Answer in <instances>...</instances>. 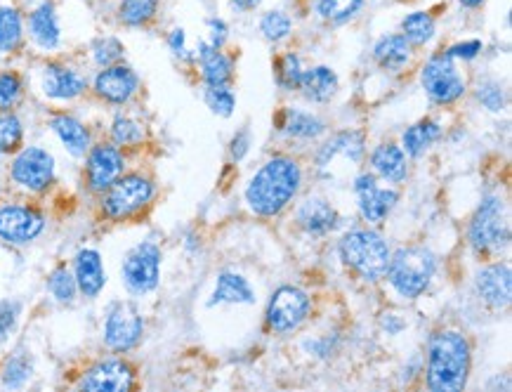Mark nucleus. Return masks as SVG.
<instances>
[{"instance_id":"nucleus-1","label":"nucleus","mask_w":512,"mask_h":392,"mask_svg":"<svg viewBox=\"0 0 512 392\" xmlns=\"http://www.w3.org/2000/svg\"><path fill=\"white\" fill-rule=\"evenodd\" d=\"M303 187V168L291 156H274L262 163L246 187V204L260 218L284 213Z\"/></svg>"},{"instance_id":"nucleus-2","label":"nucleus","mask_w":512,"mask_h":392,"mask_svg":"<svg viewBox=\"0 0 512 392\" xmlns=\"http://www.w3.org/2000/svg\"><path fill=\"white\" fill-rule=\"evenodd\" d=\"M425 385L432 392H458L468 385L472 369V348L468 336L454 329L432 333L428 341Z\"/></svg>"},{"instance_id":"nucleus-3","label":"nucleus","mask_w":512,"mask_h":392,"mask_svg":"<svg viewBox=\"0 0 512 392\" xmlns=\"http://www.w3.org/2000/svg\"><path fill=\"white\" fill-rule=\"evenodd\" d=\"M437 274V256L425 246H402L390 256L385 277L404 300H416L430 289Z\"/></svg>"},{"instance_id":"nucleus-4","label":"nucleus","mask_w":512,"mask_h":392,"mask_svg":"<svg viewBox=\"0 0 512 392\" xmlns=\"http://www.w3.org/2000/svg\"><path fill=\"white\" fill-rule=\"evenodd\" d=\"M340 260L350 267L364 282H380L385 277L387 263H390V244H387L383 234L369 227H357L343 234L338 244Z\"/></svg>"},{"instance_id":"nucleus-5","label":"nucleus","mask_w":512,"mask_h":392,"mask_svg":"<svg viewBox=\"0 0 512 392\" xmlns=\"http://www.w3.org/2000/svg\"><path fill=\"white\" fill-rule=\"evenodd\" d=\"M156 199V182L144 173H123L100 194V211L109 222L135 218Z\"/></svg>"},{"instance_id":"nucleus-6","label":"nucleus","mask_w":512,"mask_h":392,"mask_svg":"<svg viewBox=\"0 0 512 392\" xmlns=\"http://www.w3.org/2000/svg\"><path fill=\"white\" fill-rule=\"evenodd\" d=\"M144 329H147V322L135 300H114L104 310L102 343L114 355L133 352L142 343Z\"/></svg>"},{"instance_id":"nucleus-7","label":"nucleus","mask_w":512,"mask_h":392,"mask_svg":"<svg viewBox=\"0 0 512 392\" xmlns=\"http://www.w3.org/2000/svg\"><path fill=\"white\" fill-rule=\"evenodd\" d=\"M163 251L152 239H144L128 248L121 260V284L133 298H144L154 293L161 284Z\"/></svg>"},{"instance_id":"nucleus-8","label":"nucleus","mask_w":512,"mask_h":392,"mask_svg":"<svg viewBox=\"0 0 512 392\" xmlns=\"http://www.w3.org/2000/svg\"><path fill=\"white\" fill-rule=\"evenodd\" d=\"M468 241L477 253H498L508 246L510 225L503 196L487 194L468 225Z\"/></svg>"},{"instance_id":"nucleus-9","label":"nucleus","mask_w":512,"mask_h":392,"mask_svg":"<svg viewBox=\"0 0 512 392\" xmlns=\"http://www.w3.org/2000/svg\"><path fill=\"white\" fill-rule=\"evenodd\" d=\"M10 182L22 192L45 194L57 182V161L41 145L22 147L10 161Z\"/></svg>"},{"instance_id":"nucleus-10","label":"nucleus","mask_w":512,"mask_h":392,"mask_svg":"<svg viewBox=\"0 0 512 392\" xmlns=\"http://www.w3.org/2000/svg\"><path fill=\"white\" fill-rule=\"evenodd\" d=\"M420 83H423V90L430 97V102L439 104V107L456 104L468 93V83L458 71L456 60H451L446 52H437L425 62L423 71H420Z\"/></svg>"},{"instance_id":"nucleus-11","label":"nucleus","mask_w":512,"mask_h":392,"mask_svg":"<svg viewBox=\"0 0 512 392\" xmlns=\"http://www.w3.org/2000/svg\"><path fill=\"white\" fill-rule=\"evenodd\" d=\"M312 310V298L307 296V291L300 286L284 284L269 296L267 310H265V322L267 329L279 336L298 331L305 324V319L310 317Z\"/></svg>"},{"instance_id":"nucleus-12","label":"nucleus","mask_w":512,"mask_h":392,"mask_svg":"<svg viewBox=\"0 0 512 392\" xmlns=\"http://www.w3.org/2000/svg\"><path fill=\"white\" fill-rule=\"evenodd\" d=\"M48 218L41 208L26 201H3L0 204V241L8 246H29L43 237Z\"/></svg>"},{"instance_id":"nucleus-13","label":"nucleus","mask_w":512,"mask_h":392,"mask_svg":"<svg viewBox=\"0 0 512 392\" xmlns=\"http://www.w3.org/2000/svg\"><path fill=\"white\" fill-rule=\"evenodd\" d=\"M128 171L126 152L114 142H93L88 154L83 156V182L90 194L100 196Z\"/></svg>"},{"instance_id":"nucleus-14","label":"nucleus","mask_w":512,"mask_h":392,"mask_svg":"<svg viewBox=\"0 0 512 392\" xmlns=\"http://www.w3.org/2000/svg\"><path fill=\"white\" fill-rule=\"evenodd\" d=\"M137 383V371L133 364L123 355H114L97 359L90 364L78 378L76 388L88 392H128L133 390Z\"/></svg>"},{"instance_id":"nucleus-15","label":"nucleus","mask_w":512,"mask_h":392,"mask_svg":"<svg viewBox=\"0 0 512 392\" xmlns=\"http://www.w3.org/2000/svg\"><path fill=\"white\" fill-rule=\"evenodd\" d=\"M142 88L140 74L126 62H116L111 67L97 71L90 81V90L97 100L109 104V107H126L137 97Z\"/></svg>"},{"instance_id":"nucleus-16","label":"nucleus","mask_w":512,"mask_h":392,"mask_svg":"<svg viewBox=\"0 0 512 392\" xmlns=\"http://www.w3.org/2000/svg\"><path fill=\"white\" fill-rule=\"evenodd\" d=\"M354 196L361 220L369 225H383L399 204V192L395 187H380L373 173H359L354 178Z\"/></svg>"},{"instance_id":"nucleus-17","label":"nucleus","mask_w":512,"mask_h":392,"mask_svg":"<svg viewBox=\"0 0 512 392\" xmlns=\"http://www.w3.org/2000/svg\"><path fill=\"white\" fill-rule=\"evenodd\" d=\"M90 81L83 71L64 62H48L41 71V90L52 102H74L85 95Z\"/></svg>"},{"instance_id":"nucleus-18","label":"nucleus","mask_w":512,"mask_h":392,"mask_svg":"<svg viewBox=\"0 0 512 392\" xmlns=\"http://www.w3.org/2000/svg\"><path fill=\"white\" fill-rule=\"evenodd\" d=\"M71 272H74L78 293L83 298L95 300L102 296L104 286H107V267H104V258L97 248H78L71 258Z\"/></svg>"},{"instance_id":"nucleus-19","label":"nucleus","mask_w":512,"mask_h":392,"mask_svg":"<svg viewBox=\"0 0 512 392\" xmlns=\"http://www.w3.org/2000/svg\"><path fill=\"white\" fill-rule=\"evenodd\" d=\"M26 36L43 52H55L62 45V22L52 0H41L29 17H24Z\"/></svg>"},{"instance_id":"nucleus-20","label":"nucleus","mask_w":512,"mask_h":392,"mask_svg":"<svg viewBox=\"0 0 512 392\" xmlns=\"http://www.w3.org/2000/svg\"><path fill=\"white\" fill-rule=\"evenodd\" d=\"M475 291L484 305L491 310H503L510 305L512 296V272L508 263H491L484 265L475 274Z\"/></svg>"},{"instance_id":"nucleus-21","label":"nucleus","mask_w":512,"mask_h":392,"mask_svg":"<svg viewBox=\"0 0 512 392\" xmlns=\"http://www.w3.org/2000/svg\"><path fill=\"white\" fill-rule=\"evenodd\" d=\"M366 154V142L364 135L359 130H340L333 137H328L317 149V156H314V163H317V171L324 175L326 171H331V166L338 159H343L347 163H359Z\"/></svg>"},{"instance_id":"nucleus-22","label":"nucleus","mask_w":512,"mask_h":392,"mask_svg":"<svg viewBox=\"0 0 512 392\" xmlns=\"http://www.w3.org/2000/svg\"><path fill=\"white\" fill-rule=\"evenodd\" d=\"M48 128L59 140V145L67 149V154L74 156V159H83L88 149L93 147L90 128L76 114H69V111H55L48 119Z\"/></svg>"},{"instance_id":"nucleus-23","label":"nucleus","mask_w":512,"mask_h":392,"mask_svg":"<svg viewBox=\"0 0 512 392\" xmlns=\"http://www.w3.org/2000/svg\"><path fill=\"white\" fill-rule=\"evenodd\" d=\"M295 218H298L300 230L310 234V237H326V234L336 232L340 227V213L336 211V206L331 201L321 199V196L305 199Z\"/></svg>"},{"instance_id":"nucleus-24","label":"nucleus","mask_w":512,"mask_h":392,"mask_svg":"<svg viewBox=\"0 0 512 392\" xmlns=\"http://www.w3.org/2000/svg\"><path fill=\"white\" fill-rule=\"evenodd\" d=\"M369 161L373 175L390 185H399L409 178V156L404 154L402 145H395V142H380L371 152Z\"/></svg>"},{"instance_id":"nucleus-25","label":"nucleus","mask_w":512,"mask_h":392,"mask_svg":"<svg viewBox=\"0 0 512 392\" xmlns=\"http://www.w3.org/2000/svg\"><path fill=\"white\" fill-rule=\"evenodd\" d=\"M215 305H255V289L244 274L225 270L215 279V289L210 293L208 307Z\"/></svg>"},{"instance_id":"nucleus-26","label":"nucleus","mask_w":512,"mask_h":392,"mask_svg":"<svg viewBox=\"0 0 512 392\" xmlns=\"http://www.w3.org/2000/svg\"><path fill=\"white\" fill-rule=\"evenodd\" d=\"M196 62H199L201 78L206 86H229V81L234 78V62L222 52V48H215L208 41L199 43Z\"/></svg>"},{"instance_id":"nucleus-27","label":"nucleus","mask_w":512,"mask_h":392,"mask_svg":"<svg viewBox=\"0 0 512 392\" xmlns=\"http://www.w3.org/2000/svg\"><path fill=\"white\" fill-rule=\"evenodd\" d=\"M340 88V81H338V74L333 71L331 67H324V64H319V67H310L305 69L303 74V81H300V93L307 102H314V104H324V102H331L333 97H336Z\"/></svg>"},{"instance_id":"nucleus-28","label":"nucleus","mask_w":512,"mask_h":392,"mask_svg":"<svg viewBox=\"0 0 512 392\" xmlns=\"http://www.w3.org/2000/svg\"><path fill=\"white\" fill-rule=\"evenodd\" d=\"M279 130L291 140H300V142H314L319 140L321 135H326V123L324 119H319L317 114L312 111H303V109H286L284 116H281Z\"/></svg>"},{"instance_id":"nucleus-29","label":"nucleus","mask_w":512,"mask_h":392,"mask_svg":"<svg viewBox=\"0 0 512 392\" xmlns=\"http://www.w3.org/2000/svg\"><path fill=\"white\" fill-rule=\"evenodd\" d=\"M34 371V355L26 348H17L3 359V364H0V388L22 390L29 385L31 378H34Z\"/></svg>"},{"instance_id":"nucleus-30","label":"nucleus","mask_w":512,"mask_h":392,"mask_svg":"<svg viewBox=\"0 0 512 392\" xmlns=\"http://www.w3.org/2000/svg\"><path fill=\"white\" fill-rule=\"evenodd\" d=\"M26 26L22 10L0 3V55H15L24 48Z\"/></svg>"},{"instance_id":"nucleus-31","label":"nucleus","mask_w":512,"mask_h":392,"mask_svg":"<svg viewBox=\"0 0 512 392\" xmlns=\"http://www.w3.org/2000/svg\"><path fill=\"white\" fill-rule=\"evenodd\" d=\"M442 137V126L435 119H420L404 130L402 149L409 159H420Z\"/></svg>"},{"instance_id":"nucleus-32","label":"nucleus","mask_w":512,"mask_h":392,"mask_svg":"<svg viewBox=\"0 0 512 392\" xmlns=\"http://www.w3.org/2000/svg\"><path fill=\"white\" fill-rule=\"evenodd\" d=\"M413 45L406 41L402 34H390L383 36L373 48V60L380 69L385 71H399L404 69L411 60Z\"/></svg>"},{"instance_id":"nucleus-33","label":"nucleus","mask_w":512,"mask_h":392,"mask_svg":"<svg viewBox=\"0 0 512 392\" xmlns=\"http://www.w3.org/2000/svg\"><path fill=\"white\" fill-rule=\"evenodd\" d=\"M147 140V128L140 119L130 114H116L109 123V142H114L116 147H121L123 152L126 149L140 147L142 142Z\"/></svg>"},{"instance_id":"nucleus-34","label":"nucleus","mask_w":512,"mask_h":392,"mask_svg":"<svg viewBox=\"0 0 512 392\" xmlns=\"http://www.w3.org/2000/svg\"><path fill=\"white\" fill-rule=\"evenodd\" d=\"M45 289H48L50 298L55 300L57 305H74L76 298L81 296L78 293L74 272H71V265L59 263L50 270L48 279H45Z\"/></svg>"},{"instance_id":"nucleus-35","label":"nucleus","mask_w":512,"mask_h":392,"mask_svg":"<svg viewBox=\"0 0 512 392\" xmlns=\"http://www.w3.org/2000/svg\"><path fill=\"white\" fill-rule=\"evenodd\" d=\"M161 0H121L118 3V22L128 29H142L159 15Z\"/></svg>"},{"instance_id":"nucleus-36","label":"nucleus","mask_w":512,"mask_h":392,"mask_svg":"<svg viewBox=\"0 0 512 392\" xmlns=\"http://www.w3.org/2000/svg\"><path fill=\"white\" fill-rule=\"evenodd\" d=\"M24 121L15 111H3L0 114V159L3 156H15L24 147Z\"/></svg>"},{"instance_id":"nucleus-37","label":"nucleus","mask_w":512,"mask_h":392,"mask_svg":"<svg viewBox=\"0 0 512 392\" xmlns=\"http://www.w3.org/2000/svg\"><path fill=\"white\" fill-rule=\"evenodd\" d=\"M437 34V24L428 12H411L402 22V36L411 45H428Z\"/></svg>"},{"instance_id":"nucleus-38","label":"nucleus","mask_w":512,"mask_h":392,"mask_svg":"<svg viewBox=\"0 0 512 392\" xmlns=\"http://www.w3.org/2000/svg\"><path fill=\"white\" fill-rule=\"evenodd\" d=\"M364 8V0H314V10L328 24H345Z\"/></svg>"},{"instance_id":"nucleus-39","label":"nucleus","mask_w":512,"mask_h":392,"mask_svg":"<svg viewBox=\"0 0 512 392\" xmlns=\"http://www.w3.org/2000/svg\"><path fill=\"white\" fill-rule=\"evenodd\" d=\"M126 57V45H123L121 38L116 36H97L93 43H90V60L97 69L111 67V64L123 62Z\"/></svg>"},{"instance_id":"nucleus-40","label":"nucleus","mask_w":512,"mask_h":392,"mask_svg":"<svg viewBox=\"0 0 512 392\" xmlns=\"http://www.w3.org/2000/svg\"><path fill=\"white\" fill-rule=\"evenodd\" d=\"M24 76L15 69L0 71V114L15 111L24 97Z\"/></svg>"},{"instance_id":"nucleus-41","label":"nucleus","mask_w":512,"mask_h":392,"mask_svg":"<svg viewBox=\"0 0 512 392\" xmlns=\"http://www.w3.org/2000/svg\"><path fill=\"white\" fill-rule=\"evenodd\" d=\"M291 31H293L291 17H288L286 12H281V10L265 12V15H262V19H260V34L265 36L269 43L286 41V38L291 36Z\"/></svg>"},{"instance_id":"nucleus-42","label":"nucleus","mask_w":512,"mask_h":392,"mask_svg":"<svg viewBox=\"0 0 512 392\" xmlns=\"http://www.w3.org/2000/svg\"><path fill=\"white\" fill-rule=\"evenodd\" d=\"M303 74H305V67H303V60H300L295 52H288L279 60V67H277V81L279 86L284 90H298L300 88V81H303Z\"/></svg>"},{"instance_id":"nucleus-43","label":"nucleus","mask_w":512,"mask_h":392,"mask_svg":"<svg viewBox=\"0 0 512 392\" xmlns=\"http://www.w3.org/2000/svg\"><path fill=\"white\" fill-rule=\"evenodd\" d=\"M203 100H206L208 109L213 111L215 116H222V119H229L236 109V95L229 86H206Z\"/></svg>"},{"instance_id":"nucleus-44","label":"nucleus","mask_w":512,"mask_h":392,"mask_svg":"<svg viewBox=\"0 0 512 392\" xmlns=\"http://www.w3.org/2000/svg\"><path fill=\"white\" fill-rule=\"evenodd\" d=\"M24 305L19 300H0V348L10 341L22 319Z\"/></svg>"},{"instance_id":"nucleus-45","label":"nucleus","mask_w":512,"mask_h":392,"mask_svg":"<svg viewBox=\"0 0 512 392\" xmlns=\"http://www.w3.org/2000/svg\"><path fill=\"white\" fill-rule=\"evenodd\" d=\"M477 100L479 104H482L484 109L491 111V114H501V111L505 109V90L498 81H491V78H487V81H482L477 86Z\"/></svg>"},{"instance_id":"nucleus-46","label":"nucleus","mask_w":512,"mask_h":392,"mask_svg":"<svg viewBox=\"0 0 512 392\" xmlns=\"http://www.w3.org/2000/svg\"><path fill=\"white\" fill-rule=\"evenodd\" d=\"M482 50H484L482 41L472 38V41H463V43L451 45V48L446 50V55H449L451 60H456V62H472V60H477L479 55H482Z\"/></svg>"},{"instance_id":"nucleus-47","label":"nucleus","mask_w":512,"mask_h":392,"mask_svg":"<svg viewBox=\"0 0 512 392\" xmlns=\"http://www.w3.org/2000/svg\"><path fill=\"white\" fill-rule=\"evenodd\" d=\"M251 130L248 128H241L239 133H234L232 142H229V156H232L234 163H241L248 156V152H251Z\"/></svg>"},{"instance_id":"nucleus-48","label":"nucleus","mask_w":512,"mask_h":392,"mask_svg":"<svg viewBox=\"0 0 512 392\" xmlns=\"http://www.w3.org/2000/svg\"><path fill=\"white\" fill-rule=\"evenodd\" d=\"M168 48H170V52H173L175 57H180V60H189V48H187V34H185V29H173L168 34Z\"/></svg>"},{"instance_id":"nucleus-49","label":"nucleus","mask_w":512,"mask_h":392,"mask_svg":"<svg viewBox=\"0 0 512 392\" xmlns=\"http://www.w3.org/2000/svg\"><path fill=\"white\" fill-rule=\"evenodd\" d=\"M208 34H210V45H215V48H222V43L227 41V24L222 22V19H208Z\"/></svg>"},{"instance_id":"nucleus-50","label":"nucleus","mask_w":512,"mask_h":392,"mask_svg":"<svg viewBox=\"0 0 512 392\" xmlns=\"http://www.w3.org/2000/svg\"><path fill=\"white\" fill-rule=\"evenodd\" d=\"M380 326H383V331L387 333V336H399L406 329V322L404 319H399L397 315H383V319H380Z\"/></svg>"},{"instance_id":"nucleus-51","label":"nucleus","mask_w":512,"mask_h":392,"mask_svg":"<svg viewBox=\"0 0 512 392\" xmlns=\"http://www.w3.org/2000/svg\"><path fill=\"white\" fill-rule=\"evenodd\" d=\"M305 350L312 352V355H317V357H328L333 352L331 338H317V341L305 343Z\"/></svg>"},{"instance_id":"nucleus-52","label":"nucleus","mask_w":512,"mask_h":392,"mask_svg":"<svg viewBox=\"0 0 512 392\" xmlns=\"http://www.w3.org/2000/svg\"><path fill=\"white\" fill-rule=\"evenodd\" d=\"M239 10H255L260 5V0H232Z\"/></svg>"},{"instance_id":"nucleus-53","label":"nucleus","mask_w":512,"mask_h":392,"mask_svg":"<svg viewBox=\"0 0 512 392\" xmlns=\"http://www.w3.org/2000/svg\"><path fill=\"white\" fill-rule=\"evenodd\" d=\"M458 3H461L463 8H468V10H475V8H479V5L484 3V0H458Z\"/></svg>"}]
</instances>
